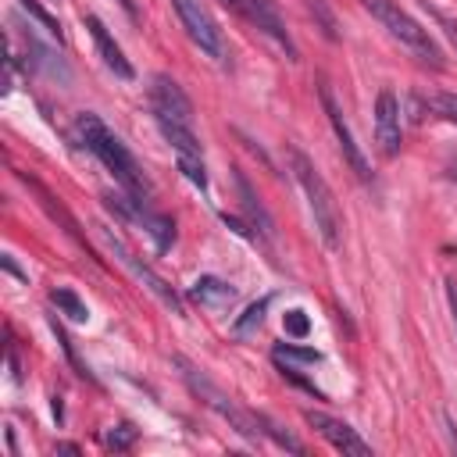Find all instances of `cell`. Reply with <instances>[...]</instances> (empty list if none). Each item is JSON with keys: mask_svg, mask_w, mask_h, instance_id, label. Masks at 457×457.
Here are the masks:
<instances>
[{"mask_svg": "<svg viewBox=\"0 0 457 457\" xmlns=\"http://www.w3.org/2000/svg\"><path fill=\"white\" fill-rule=\"evenodd\" d=\"M318 96H321V107H325V114H328V125H332V132H336V139H339V150H343L346 164L357 171L361 182H371V164H368L364 150L357 146V139H353V132H350V125H346V118H343V107L336 104V96H332V89H328L325 82L318 86Z\"/></svg>", "mask_w": 457, "mask_h": 457, "instance_id": "ba28073f", "label": "cell"}, {"mask_svg": "<svg viewBox=\"0 0 457 457\" xmlns=\"http://www.w3.org/2000/svg\"><path fill=\"white\" fill-rule=\"evenodd\" d=\"M18 4H21V11H29V18H36V21H39V25H43L57 43H61V21H57V18L39 4V0H18Z\"/></svg>", "mask_w": 457, "mask_h": 457, "instance_id": "ffe728a7", "label": "cell"}, {"mask_svg": "<svg viewBox=\"0 0 457 457\" xmlns=\"http://www.w3.org/2000/svg\"><path fill=\"white\" fill-rule=\"evenodd\" d=\"M171 364L182 371L186 386H189V389H193V393H196V396H200L214 414H221V418H225V421L243 436V439H250V443H261V439H264L261 418H257V414H250V411H243V407H239L228 393H221V389H218V386H214V382H211L196 364H189L186 357H171Z\"/></svg>", "mask_w": 457, "mask_h": 457, "instance_id": "277c9868", "label": "cell"}, {"mask_svg": "<svg viewBox=\"0 0 457 457\" xmlns=\"http://www.w3.org/2000/svg\"><path fill=\"white\" fill-rule=\"evenodd\" d=\"M82 25L89 29V39H93V46H96V54H100V61L121 79V82H132L136 79V68L129 64V57H125V50L118 46V39L107 32V25L96 18V14H86L82 18Z\"/></svg>", "mask_w": 457, "mask_h": 457, "instance_id": "7c38bea8", "label": "cell"}, {"mask_svg": "<svg viewBox=\"0 0 457 457\" xmlns=\"http://www.w3.org/2000/svg\"><path fill=\"white\" fill-rule=\"evenodd\" d=\"M154 121H157L161 136L168 139V146L175 150L179 171L204 193V189H207V164H204V146H200L193 125H186V121H179V118H168V114H154Z\"/></svg>", "mask_w": 457, "mask_h": 457, "instance_id": "8992f818", "label": "cell"}, {"mask_svg": "<svg viewBox=\"0 0 457 457\" xmlns=\"http://www.w3.org/2000/svg\"><path fill=\"white\" fill-rule=\"evenodd\" d=\"M189 296H193L200 307H207V311H228L239 293H236L232 282H225V278H218V275H200V278L189 286Z\"/></svg>", "mask_w": 457, "mask_h": 457, "instance_id": "5bb4252c", "label": "cell"}, {"mask_svg": "<svg viewBox=\"0 0 457 457\" xmlns=\"http://www.w3.org/2000/svg\"><path fill=\"white\" fill-rule=\"evenodd\" d=\"M271 357H275V364H282V371H293V368H300V364H321V350H314V346H296V343H278L275 350H271Z\"/></svg>", "mask_w": 457, "mask_h": 457, "instance_id": "9a60e30c", "label": "cell"}, {"mask_svg": "<svg viewBox=\"0 0 457 457\" xmlns=\"http://www.w3.org/2000/svg\"><path fill=\"white\" fill-rule=\"evenodd\" d=\"M100 239H104V246L118 257V264H125V268L132 271V278H136L143 289H150L171 314L186 318V303H182V296H179V293H175V289H171V286H168V282H164V278H161V275H157V271H154V268H150V264H146V261L121 239V236H114L107 225H100Z\"/></svg>", "mask_w": 457, "mask_h": 457, "instance_id": "5b68a950", "label": "cell"}, {"mask_svg": "<svg viewBox=\"0 0 457 457\" xmlns=\"http://www.w3.org/2000/svg\"><path fill=\"white\" fill-rule=\"evenodd\" d=\"M118 4L125 7V14H129V18H136V7H132V0H118Z\"/></svg>", "mask_w": 457, "mask_h": 457, "instance_id": "484cf974", "label": "cell"}, {"mask_svg": "<svg viewBox=\"0 0 457 457\" xmlns=\"http://www.w3.org/2000/svg\"><path fill=\"white\" fill-rule=\"evenodd\" d=\"M225 4H228L232 11H239V14H243V0H225Z\"/></svg>", "mask_w": 457, "mask_h": 457, "instance_id": "4316f807", "label": "cell"}, {"mask_svg": "<svg viewBox=\"0 0 457 457\" xmlns=\"http://www.w3.org/2000/svg\"><path fill=\"white\" fill-rule=\"evenodd\" d=\"M282 328H286V336L303 339V336L311 332V318H307L300 307H293V311H286V314H282Z\"/></svg>", "mask_w": 457, "mask_h": 457, "instance_id": "7402d4cb", "label": "cell"}, {"mask_svg": "<svg viewBox=\"0 0 457 457\" xmlns=\"http://www.w3.org/2000/svg\"><path fill=\"white\" fill-rule=\"evenodd\" d=\"M104 443H107L111 450H129V446L136 443V428H132L129 421H121V425H114V428L104 432Z\"/></svg>", "mask_w": 457, "mask_h": 457, "instance_id": "603a6c76", "label": "cell"}, {"mask_svg": "<svg viewBox=\"0 0 457 457\" xmlns=\"http://www.w3.org/2000/svg\"><path fill=\"white\" fill-rule=\"evenodd\" d=\"M21 179H25V175H21ZM25 182H29V186H32V189L39 193V204H43V207L50 211V218H57V221L64 225V232H68V236H71V239H75V243H79V246L86 250V236L79 232V225H75V218H71V214H68V211H64L61 204H54V196H50V193H46V189H43L39 182H32V179H25Z\"/></svg>", "mask_w": 457, "mask_h": 457, "instance_id": "e0dca14e", "label": "cell"}, {"mask_svg": "<svg viewBox=\"0 0 457 457\" xmlns=\"http://www.w3.org/2000/svg\"><path fill=\"white\" fill-rule=\"evenodd\" d=\"M361 7L400 43L411 50V57H418L421 64H432V68H443V50L436 46V39L428 36V29H421L396 0H361Z\"/></svg>", "mask_w": 457, "mask_h": 457, "instance_id": "3957f363", "label": "cell"}, {"mask_svg": "<svg viewBox=\"0 0 457 457\" xmlns=\"http://www.w3.org/2000/svg\"><path fill=\"white\" fill-rule=\"evenodd\" d=\"M243 14H246L289 61H296V43H293V36H289V29H286V21H282L275 0H243Z\"/></svg>", "mask_w": 457, "mask_h": 457, "instance_id": "30bf717a", "label": "cell"}, {"mask_svg": "<svg viewBox=\"0 0 457 457\" xmlns=\"http://www.w3.org/2000/svg\"><path fill=\"white\" fill-rule=\"evenodd\" d=\"M286 154H289V168H293V175H296V182L307 196V207H311V218H314V228H318L321 243L328 250H339L343 246V218H339V207L332 200L328 182L321 179V171L314 168V161L303 150L289 146Z\"/></svg>", "mask_w": 457, "mask_h": 457, "instance_id": "7a4b0ae2", "label": "cell"}, {"mask_svg": "<svg viewBox=\"0 0 457 457\" xmlns=\"http://www.w3.org/2000/svg\"><path fill=\"white\" fill-rule=\"evenodd\" d=\"M236 186H239V196H243V207L250 211V218L253 221H261V228H264V236L271 232V221H268V214H264V207L257 204V196H253V189H250V182L243 179V171H236Z\"/></svg>", "mask_w": 457, "mask_h": 457, "instance_id": "d6986e66", "label": "cell"}, {"mask_svg": "<svg viewBox=\"0 0 457 457\" xmlns=\"http://www.w3.org/2000/svg\"><path fill=\"white\" fill-rule=\"evenodd\" d=\"M171 7L179 11V21L186 29V36L218 64L228 61V43H225V32L218 29V21L211 18V11L200 4V0H171Z\"/></svg>", "mask_w": 457, "mask_h": 457, "instance_id": "52a82bcc", "label": "cell"}, {"mask_svg": "<svg viewBox=\"0 0 457 457\" xmlns=\"http://www.w3.org/2000/svg\"><path fill=\"white\" fill-rule=\"evenodd\" d=\"M268 307H271V296H261L257 303H250V307L232 321V332H236V336H250V332L264 321V311H268Z\"/></svg>", "mask_w": 457, "mask_h": 457, "instance_id": "ac0fdd59", "label": "cell"}, {"mask_svg": "<svg viewBox=\"0 0 457 457\" xmlns=\"http://www.w3.org/2000/svg\"><path fill=\"white\" fill-rule=\"evenodd\" d=\"M75 132H79V139L86 143V150L118 179V186H121V193H129L132 200H143V204H150V182H146V175H143V168L136 164V157L129 154V146L96 118V114H89V111H82L79 118H75Z\"/></svg>", "mask_w": 457, "mask_h": 457, "instance_id": "6da1fadb", "label": "cell"}, {"mask_svg": "<svg viewBox=\"0 0 457 457\" xmlns=\"http://www.w3.org/2000/svg\"><path fill=\"white\" fill-rule=\"evenodd\" d=\"M375 139H378V150L386 157L400 154L403 129H400V100H396L393 89H382L378 100H375Z\"/></svg>", "mask_w": 457, "mask_h": 457, "instance_id": "8fae6325", "label": "cell"}, {"mask_svg": "<svg viewBox=\"0 0 457 457\" xmlns=\"http://www.w3.org/2000/svg\"><path fill=\"white\" fill-rule=\"evenodd\" d=\"M303 421L332 446V450H339V453H346V457H371V446L357 436V428H350L346 421H339V418H332V414H325V411H303Z\"/></svg>", "mask_w": 457, "mask_h": 457, "instance_id": "9c48e42d", "label": "cell"}, {"mask_svg": "<svg viewBox=\"0 0 457 457\" xmlns=\"http://www.w3.org/2000/svg\"><path fill=\"white\" fill-rule=\"evenodd\" d=\"M446 300H450V314H453V325H457V282L453 278L446 282Z\"/></svg>", "mask_w": 457, "mask_h": 457, "instance_id": "cb8c5ba5", "label": "cell"}, {"mask_svg": "<svg viewBox=\"0 0 457 457\" xmlns=\"http://www.w3.org/2000/svg\"><path fill=\"white\" fill-rule=\"evenodd\" d=\"M57 453H79V446L75 443H57Z\"/></svg>", "mask_w": 457, "mask_h": 457, "instance_id": "d4e9b609", "label": "cell"}, {"mask_svg": "<svg viewBox=\"0 0 457 457\" xmlns=\"http://www.w3.org/2000/svg\"><path fill=\"white\" fill-rule=\"evenodd\" d=\"M150 111L193 125V104H189V96L182 93V86L171 75H154V82H150Z\"/></svg>", "mask_w": 457, "mask_h": 457, "instance_id": "4fadbf2b", "label": "cell"}, {"mask_svg": "<svg viewBox=\"0 0 457 457\" xmlns=\"http://www.w3.org/2000/svg\"><path fill=\"white\" fill-rule=\"evenodd\" d=\"M425 104H428V111H436L439 118L457 121V93H428Z\"/></svg>", "mask_w": 457, "mask_h": 457, "instance_id": "44dd1931", "label": "cell"}, {"mask_svg": "<svg viewBox=\"0 0 457 457\" xmlns=\"http://www.w3.org/2000/svg\"><path fill=\"white\" fill-rule=\"evenodd\" d=\"M50 303H54L64 318H71L75 325H86V321H89V307H86V300H82L75 289H68V286L50 289Z\"/></svg>", "mask_w": 457, "mask_h": 457, "instance_id": "2e32d148", "label": "cell"}]
</instances>
